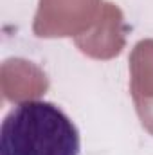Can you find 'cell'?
I'll return each mask as SVG.
<instances>
[{"label":"cell","mask_w":153,"mask_h":155,"mask_svg":"<svg viewBox=\"0 0 153 155\" xmlns=\"http://www.w3.org/2000/svg\"><path fill=\"white\" fill-rule=\"evenodd\" d=\"M79 150L77 126L50 101H22L2 121L0 155H79Z\"/></svg>","instance_id":"1"}]
</instances>
